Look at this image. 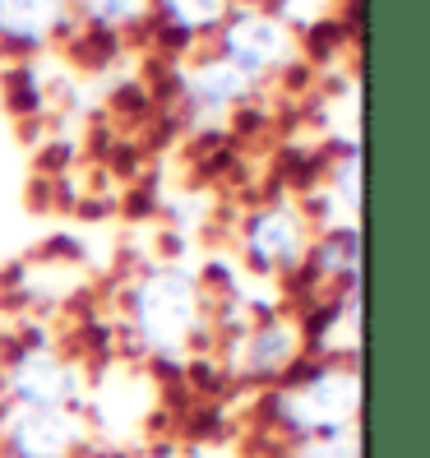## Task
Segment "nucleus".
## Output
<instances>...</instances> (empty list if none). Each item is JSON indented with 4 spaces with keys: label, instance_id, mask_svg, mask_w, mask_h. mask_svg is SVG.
<instances>
[{
    "label": "nucleus",
    "instance_id": "nucleus-1",
    "mask_svg": "<svg viewBox=\"0 0 430 458\" xmlns=\"http://www.w3.org/2000/svg\"><path fill=\"white\" fill-rule=\"evenodd\" d=\"M130 315H134V338L153 357L181 361L199 334V287L185 268H157L134 287Z\"/></svg>",
    "mask_w": 430,
    "mask_h": 458
},
{
    "label": "nucleus",
    "instance_id": "nucleus-2",
    "mask_svg": "<svg viewBox=\"0 0 430 458\" xmlns=\"http://www.w3.org/2000/svg\"><path fill=\"white\" fill-rule=\"evenodd\" d=\"M357 408H361V380H357V370L347 366V361L319 366V370L306 375V380L278 389V398H274V417L297 440L352 430Z\"/></svg>",
    "mask_w": 430,
    "mask_h": 458
},
{
    "label": "nucleus",
    "instance_id": "nucleus-3",
    "mask_svg": "<svg viewBox=\"0 0 430 458\" xmlns=\"http://www.w3.org/2000/svg\"><path fill=\"white\" fill-rule=\"evenodd\" d=\"M0 430L10 458H74L89 436L74 408H38V403H10Z\"/></svg>",
    "mask_w": 430,
    "mask_h": 458
},
{
    "label": "nucleus",
    "instance_id": "nucleus-4",
    "mask_svg": "<svg viewBox=\"0 0 430 458\" xmlns=\"http://www.w3.org/2000/svg\"><path fill=\"white\" fill-rule=\"evenodd\" d=\"M5 385H10V398L14 403H38V408H74V398H79V370L56 357V352H46V347H29V352H19L10 375H5Z\"/></svg>",
    "mask_w": 430,
    "mask_h": 458
},
{
    "label": "nucleus",
    "instance_id": "nucleus-5",
    "mask_svg": "<svg viewBox=\"0 0 430 458\" xmlns=\"http://www.w3.org/2000/svg\"><path fill=\"white\" fill-rule=\"evenodd\" d=\"M301 347L306 334L297 319H268L240 343V370L255 375V380H274V375H287L301 361Z\"/></svg>",
    "mask_w": 430,
    "mask_h": 458
},
{
    "label": "nucleus",
    "instance_id": "nucleus-6",
    "mask_svg": "<svg viewBox=\"0 0 430 458\" xmlns=\"http://www.w3.org/2000/svg\"><path fill=\"white\" fill-rule=\"evenodd\" d=\"M291 51V38L278 19H264V14H246L232 23L227 33V61L240 70V74H259L268 65H278Z\"/></svg>",
    "mask_w": 430,
    "mask_h": 458
},
{
    "label": "nucleus",
    "instance_id": "nucleus-7",
    "mask_svg": "<svg viewBox=\"0 0 430 458\" xmlns=\"http://www.w3.org/2000/svg\"><path fill=\"white\" fill-rule=\"evenodd\" d=\"M306 250V236H301V218L291 208H268L255 218L250 227V255L268 268H291Z\"/></svg>",
    "mask_w": 430,
    "mask_h": 458
},
{
    "label": "nucleus",
    "instance_id": "nucleus-8",
    "mask_svg": "<svg viewBox=\"0 0 430 458\" xmlns=\"http://www.w3.org/2000/svg\"><path fill=\"white\" fill-rule=\"evenodd\" d=\"M61 0H0V33L19 42H38L56 29Z\"/></svg>",
    "mask_w": 430,
    "mask_h": 458
},
{
    "label": "nucleus",
    "instance_id": "nucleus-9",
    "mask_svg": "<svg viewBox=\"0 0 430 458\" xmlns=\"http://www.w3.org/2000/svg\"><path fill=\"white\" fill-rule=\"evenodd\" d=\"M250 89V74H240L232 61H213V65H199L190 74V93L195 102H208V106H223L232 98H240Z\"/></svg>",
    "mask_w": 430,
    "mask_h": 458
},
{
    "label": "nucleus",
    "instance_id": "nucleus-10",
    "mask_svg": "<svg viewBox=\"0 0 430 458\" xmlns=\"http://www.w3.org/2000/svg\"><path fill=\"white\" fill-rule=\"evenodd\" d=\"M319 347H325L329 357H338V361H347V352L357 347V301L352 296H342L338 315L329 319V329L319 334Z\"/></svg>",
    "mask_w": 430,
    "mask_h": 458
},
{
    "label": "nucleus",
    "instance_id": "nucleus-11",
    "mask_svg": "<svg viewBox=\"0 0 430 458\" xmlns=\"http://www.w3.org/2000/svg\"><path fill=\"white\" fill-rule=\"evenodd\" d=\"M315 264H319V274L352 278V274H357V236H352V232H338V236H329L325 246L315 250Z\"/></svg>",
    "mask_w": 430,
    "mask_h": 458
},
{
    "label": "nucleus",
    "instance_id": "nucleus-12",
    "mask_svg": "<svg viewBox=\"0 0 430 458\" xmlns=\"http://www.w3.org/2000/svg\"><path fill=\"white\" fill-rule=\"evenodd\" d=\"M287 458H357V436L352 430H338V436H310L297 440Z\"/></svg>",
    "mask_w": 430,
    "mask_h": 458
},
{
    "label": "nucleus",
    "instance_id": "nucleus-13",
    "mask_svg": "<svg viewBox=\"0 0 430 458\" xmlns=\"http://www.w3.org/2000/svg\"><path fill=\"white\" fill-rule=\"evenodd\" d=\"M167 14L181 29H208L223 19V0H167Z\"/></svg>",
    "mask_w": 430,
    "mask_h": 458
},
{
    "label": "nucleus",
    "instance_id": "nucleus-14",
    "mask_svg": "<svg viewBox=\"0 0 430 458\" xmlns=\"http://www.w3.org/2000/svg\"><path fill=\"white\" fill-rule=\"evenodd\" d=\"M89 10L97 19H106V23H125V19H134L144 10V0H89Z\"/></svg>",
    "mask_w": 430,
    "mask_h": 458
},
{
    "label": "nucleus",
    "instance_id": "nucleus-15",
    "mask_svg": "<svg viewBox=\"0 0 430 458\" xmlns=\"http://www.w3.org/2000/svg\"><path fill=\"white\" fill-rule=\"evenodd\" d=\"M163 458H172V454H163Z\"/></svg>",
    "mask_w": 430,
    "mask_h": 458
}]
</instances>
